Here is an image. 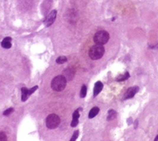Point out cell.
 Listing matches in <instances>:
<instances>
[{"label": "cell", "mask_w": 158, "mask_h": 141, "mask_svg": "<svg viewBox=\"0 0 158 141\" xmlns=\"http://www.w3.org/2000/svg\"><path fill=\"white\" fill-rule=\"evenodd\" d=\"M51 86L53 90L56 91V92H61L66 86V78L62 75L57 76L52 80Z\"/></svg>", "instance_id": "cell-1"}, {"label": "cell", "mask_w": 158, "mask_h": 141, "mask_svg": "<svg viewBox=\"0 0 158 141\" xmlns=\"http://www.w3.org/2000/svg\"><path fill=\"white\" fill-rule=\"evenodd\" d=\"M105 53V48L103 45H94L89 51V56L92 60H98L102 58Z\"/></svg>", "instance_id": "cell-2"}, {"label": "cell", "mask_w": 158, "mask_h": 141, "mask_svg": "<svg viewBox=\"0 0 158 141\" xmlns=\"http://www.w3.org/2000/svg\"><path fill=\"white\" fill-rule=\"evenodd\" d=\"M110 39V35L105 30H100L97 32L94 36V42L98 45H105Z\"/></svg>", "instance_id": "cell-3"}, {"label": "cell", "mask_w": 158, "mask_h": 141, "mask_svg": "<svg viewBox=\"0 0 158 141\" xmlns=\"http://www.w3.org/2000/svg\"><path fill=\"white\" fill-rule=\"evenodd\" d=\"M61 123V120L58 115L51 114L46 117V125L49 129H54L58 128Z\"/></svg>", "instance_id": "cell-4"}, {"label": "cell", "mask_w": 158, "mask_h": 141, "mask_svg": "<svg viewBox=\"0 0 158 141\" xmlns=\"http://www.w3.org/2000/svg\"><path fill=\"white\" fill-rule=\"evenodd\" d=\"M56 16H57V11L55 10L54 11H51L50 13L47 14V16L46 17L45 19V21H44V24L46 27H50L51 25L53 24L56 19Z\"/></svg>", "instance_id": "cell-5"}, {"label": "cell", "mask_w": 158, "mask_h": 141, "mask_svg": "<svg viewBox=\"0 0 158 141\" xmlns=\"http://www.w3.org/2000/svg\"><path fill=\"white\" fill-rule=\"evenodd\" d=\"M38 88V85H35V87H33L30 89H28V88H22V101H26L28 99L32 93H34L36 91V89Z\"/></svg>", "instance_id": "cell-6"}, {"label": "cell", "mask_w": 158, "mask_h": 141, "mask_svg": "<svg viewBox=\"0 0 158 141\" xmlns=\"http://www.w3.org/2000/svg\"><path fill=\"white\" fill-rule=\"evenodd\" d=\"M139 91V87L138 86H134V87H131L129 88L128 90L126 91V93H125V99H130L132 97H133L134 95L136 94Z\"/></svg>", "instance_id": "cell-7"}, {"label": "cell", "mask_w": 158, "mask_h": 141, "mask_svg": "<svg viewBox=\"0 0 158 141\" xmlns=\"http://www.w3.org/2000/svg\"><path fill=\"white\" fill-rule=\"evenodd\" d=\"M103 88V84H102L101 81H97V82L95 83V85H94V96H97L101 91L102 90Z\"/></svg>", "instance_id": "cell-8"}, {"label": "cell", "mask_w": 158, "mask_h": 141, "mask_svg": "<svg viewBox=\"0 0 158 141\" xmlns=\"http://www.w3.org/2000/svg\"><path fill=\"white\" fill-rule=\"evenodd\" d=\"M1 45L3 48L5 49H10L11 47V38L10 37H5L1 42Z\"/></svg>", "instance_id": "cell-9"}, {"label": "cell", "mask_w": 158, "mask_h": 141, "mask_svg": "<svg viewBox=\"0 0 158 141\" xmlns=\"http://www.w3.org/2000/svg\"><path fill=\"white\" fill-rule=\"evenodd\" d=\"M98 112H99V109H98L97 107H94V108L89 111V119L94 118V117H95L98 114Z\"/></svg>", "instance_id": "cell-10"}, {"label": "cell", "mask_w": 158, "mask_h": 141, "mask_svg": "<svg viewBox=\"0 0 158 141\" xmlns=\"http://www.w3.org/2000/svg\"><path fill=\"white\" fill-rule=\"evenodd\" d=\"M116 117H117V112L114 110H110L108 112V117H107V120L110 121V120H114Z\"/></svg>", "instance_id": "cell-11"}, {"label": "cell", "mask_w": 158, "mask_h": 141, "mask_svg": "<svg viewBox=\"0 0 158 141\" xmlns=\"http://www.w3.org/2000/svg\"><path fill=\"white\" fill-rule=\"evenodd\" d=\"M129 77V73L128 72H126L124 74L118 76V77H117V79H116V80L118 81H122L127 80Z\"/></svg>", "instance_id": "cell-12"}, {"label": "cell", "mask_w": 158, "mask_h": 141, "mask_svg": "<svg viewBox=\"0 0 158 141\" xmlns=\"http://www.w3.org/2000/svg\"><path fill=\"white\" fill-rule=\"evenodd\" d=\"M71 72H73V70H71V69H66V72H65V77L66 78H67L68 80H70V79H72L73 77H74V72L72 73H71Z\"/></svg>", "instance_id": "cell-13"}, {"label": "cell", "mask_w": 158, "mask_h": 141, "mask_svg": "<svg viewBox=\"0 0 158 141\" xmlns=\"http://www.w3.org/2000/svg\"><path fill=\"white\" fill-rule=\"evenodd\" d=\"M67 61V58H66V57H59L56 60V62L58 63V64L61 65V64H63L64 62H66Z\"/></svg>", "instance_id": "cell-14"}, {"label": "cell", "mask_w": 158, "mask_h": 141, "mask_svg": "<svg viewBox=\"0 0 158 141\" xmlns=\"http://www.w3.org/2000/svg\"><path fill=\"white\" fill-rule=\"evenodd\" d=\"M86 96V85H82V89H81L80 96L82 98H84Z\"/></svg>", "instance_id": "cell-15"}, {"label": "cell", "mask_w": 158, "mask_h": 141, "mask_svg": "<svg viewBox=\"0 0 158 141\" xmlns=\"http://www.w3.org/2000/svg\"><path fill=\"white\" fill-rule=\"evenodd\" d=\"M14 112V109L13 108H10V109H6V111H4V112H3V115L4 116H9V115L11 114V112Z\"/></svg>", "instance_id": "cell-16"}, {"label": "cell", "mask_w": 158, "mask_h": 141, "mask_svg": "<svg viewBox=\"0 0 158 141\" xmlns=\"http://www.w3.org/2000/svg\"><path fill=\"white\" fill-rule=\"evenodd\" d=\"M78 133H79V132H78V130L75 131L74 132V135H73L72 138L70 139V140L71 141H74L75 140H77V138L78 137Z\"/></svg>", "instance_id": "cell-17"}, {"label": "cell", "mask_w": 158, "mask_h": 141, "mask_svg": "<svg viewBox=\"0 0 158 141\" xmlns=\"http://www.w3.org/2000/svg\"><path fill=\"white\" fill-rule=\"evenodd\" d=\"M79 117H80L79 112H78V110H76V111L74 112V114H73V119H78Z\"/></svg>", "instance_id": "cell-18"}, {"label": "cell", "mask_w": 158, "mask_h": 141, "mask_svg": "<svg viewBox=\"0 0 158 141\" xmlns=\"http://www.w3.org/2000/svg\"><path fill=\"white\" fill-rule=\"evenodd\" d=\"M78 124V119H73L71 122V126L72 127H76Z\"/></svg>", "instance_id": "cell-19"}, {"label": "cell", "mask_w": 158, "mask_h": 141, "mask_svg": "<svg viewBox=\"0 0 158 141\" xmlns=\"http://www.w3.org/2000/svg\"><path fill=\"white\" fill-rule=\"evenodd\" d=\"M6 136L5 135V133L0 132V140H6Z\"/></svg>", "instance_id": "cell-20"}, {"label": "cell", "mask_w": 158, "mask_h": 141, "mask_svg": "<svg viewBox=\"0 0 158 141\" xmlns=\"http://www.w3.org/2000/svg\"><path fill=\"white\" fill-rule=\"evenodd\" d=\"M155 140H158V136H157V137H156V138H155Z\"/></svg>", "instance_id": "cell-21"}]
</instances>
